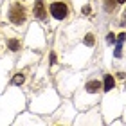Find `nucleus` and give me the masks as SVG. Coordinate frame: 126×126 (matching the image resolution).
Listing matches in <instances>:
<instances>
[{"instance_id": "nucleus-10", "label": "nucleus", "mask_w": 126, "mask_h": 126, "mask_svg": "<svg viewBox=\"0 0 126 126\" xmlns=\"http://www.w3.org/2000/svg\"><path fill=\"white\" fill-rule=\"evenodd\" d=\"M0 58H2V52H0Z\"/></svg>"}, {"instance_id": "nucleus-8", "label": "nucleus", "mask_w": 126, "mask_h": 126, "mask_svg": "<svg viewBox=\"0 0 126 126\" xmlns=\"http://www.w3.org/2000/svg\"><path fill=\"white\" fill-rule=\"evenodd\" d=\"M24 81H25V76H24V74H16V76L13 78V81H11V85H16V87H20Z\"/></svg>"}, {"instance_id": "nucleus-1", "label": "nucleus", "mask_w": 126, "mask_h": 126, "mask_svg": "<svg viewBox=\"0 0 126 126\" xmlns=\"http://www.w3.org/2000/svg\"><path fill=\"white\" fill-rule=\"evenodd\" d=\"M4 16L7 20V24L11 25V29L15 31H24L27 25H29V16L31 11L27 7V2H22V0H9L7 5H5Z\"/></svg>"}, {"instance_id": "nucleus-4", "label": "nucleus", "mask_w": 126, "mask_h": 126, "mask_svg": "<svg viewBox=\"0 0 126 126\" xmlns=\"http://www.w3.org/2000/svg\"><path fill=\"white\" fill-rule=\"evenodd\" d=\"M18 32V31H16ZM16 32H7V27H5V38H4V47L9 50V52H20L22 50V45H24V40H22L20 34H16Z\"/></svg>"}, {"instance_id": "nucleus-3", "label": "nucleus", "mask_w": 126, "mask_h": 126, "mask_svg": "<svg viewBox=\"0 0 126 126\" xmlns=\"http://www.w3.org/2000/svg\"><path fill=\"white\" fill-rule=\"evenodd\" d=\"M49 16L52 24H63L72 18V5L68 0H52L49 4Z\"/></svg>"}, {"instance_id": "nucleus-6", "label": "nucleus", "mask_w": 126, "mask_h": 126, "mask_svg": "<svg viewBox=\"0 0 126 126\" xmlns=\"http://www.w3.org/2000/svg\"><path fill=\"white\" fill-rule=\"evenodd\" d=\"M9 68H11V61L5 65V61L0 58V92L5 88V78H7V74H9Z\"/></svg>"}, {"instance_id": "nucleus-7", "label": "nucleus", "mask_w": 126, "mask_h": 126, "mask_svg": "<svg viewBox=\"0 0 126 126\" xmlns=\"http://www.w3.org/2000/svg\"><path fill=\"white\" fill-rule=\"evenodd\" d=\"M103 9H105V13H108V15H115L117 9H119L117 0H103Z\"/></svg>"}, {"instance_id": "nucleus-2", "label": "nucleus", "mask_w": 126, "mask_h": 126, "mask_svg": "<svg viewBox=\"0 0 126 126\" xmlns=\"http://www.w3.org/2000/svg\"><path fill=\"white\" fill-rule=\"evenodd\" d=\"M101 90H103V81L97 78H92L88 81H85V85H81V88L76 92V105L78 110H87V108L94 106L101 97Z\"/></svg>"}, {"instance_id": "nucleus-5", "label": "nucleus", "mask_w": 126, "mask_h": 126, "mask_svg": "<svg viewBox=\"0 0 126 126\" xmlns=\"http://www.w3.org/2000/svg\"><path fill=\"white\" fill-rule=\"evenodd\" d=\"M32 16L38 22L49 20V2L47 0H34V4H32Z\"/></svg>"}, {"instance_id": "nucleus-9", "label": "nucleus", "mask_w": 126, "mask_h": 126, "mask_svg": "<svg viewBox=\"0 0 126 126\" xmlns=\"http://www.w3.org/2000/svg\"><path fill=\"white\" fill-rule=\"evenodd\" d=\"M22 2H29V0H22Z\"/></svg>"}]
</instances>
